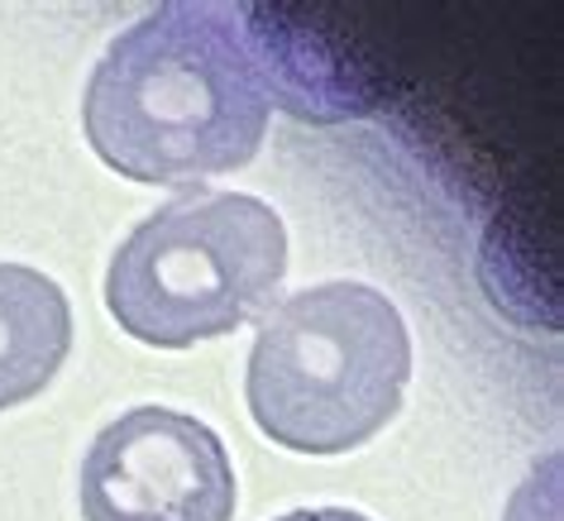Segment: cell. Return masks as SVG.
<instances>
[{
	"label": "cell",
	"instance_id": "3",
	"mask_svg": "<svg viewBox=\"0 0 564 521\" xmlns=\"http://www.w3.org/2000/svg\"><path fill=\"white\" fill-rule=\"evenodd\" d=\"M288 278V225L249 192H177L110 253L106 306L153 349H192L268 316Z\"/></svg>",
	"mask_w": 564,
	"mask_h": 521
},
{
	"label": "cell",
	"instance_id": "6",
	"mask_svg": "<svg viewBox=\"0 0 564 521\" xmlns=\"http://www.w3.org/2000/svg\"><path fill=\"white\" fill-rule=\"evenodd\" d=\"M278 521H373L355 512V507H297V512H282Z\"/></svg>",
	"mask_w": 564,
	"mask_h": 521
},
{
	"label": "cell",
	"instance_id": "1",
	"mask_svg": "<svg viewBox=\"0 0 564 521\" xmlns=\"http://www.w3.org/2000/svg\"><path fill=\"white\" fill-rule=\"evenodd\" d=\"M273 73L239 6L167 0L91 67L82 130L110 173L144 187H202L259 159Z\"/></svg>",
	"mask_w": 564,
	"mask_h": 521
},
{
	"label": "cell",
	"instance_id": "4",
	"mask_svg": "<svg viewBox=\"0 0 564 521\" xmlns=\"http://www.w3.org/2000/svg\"><path fill=\"white\" fill-rule=\"evenodd\" d=\"M235 502L225 441L173 406L116 416L77 469L82 521H235Z\"/></svg>",
	"mask_w": 564,
	"mask_h": 521
},
{
	"label": "cell",
	"instance_id": "2",
	"mask_svg": "<svg viewBox=\"0 0 564 521\" xmlns=\"http://www.w3.org/2000/svg\"><path fill=\"white\" fill-rule=\"evenodd\" d=\"M412 335L369 283H321L263 316L245 398L268 441L297 455H349L402 412Z\"/></svg>",
	"mask_w": 564,
	"mask_h": 521
},
{
	"label": "cell",
	"instance_id": "5",
	"mask_svg": "<svg viewBox=\"0 0 564 521\" xmlns=\"http://www.w3.org/2000/svg\"><path fill=\"white\" fill-rule=\"evenodd\" d=\"M73 355V306L48 273L0 263V412L34 402Z\"/></svg>",
	"mask_w": 564,
	"mask_h": 521
}]
</instances>
